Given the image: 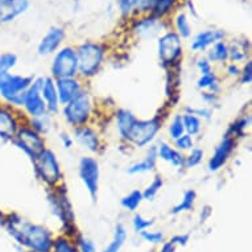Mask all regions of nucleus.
Returning <instances> with one entry per match:
<instances>
[{"instance_id":"nucleus-1","label":"nucleus","mask_w":252,"mask_h":252,"mask_svg":"<svg viewBox=\"0 0 252 252\" xmlns=\"http://www.w3.org/2000/svg\"><path fill=\"white\" fill-rule=\"evenodd\" d=\"M4 224L9 235L20 244L33 252H50L53 246V232L41 224L25 222L17 215H8Z\"/></svg>"},{"instance_id":"nucleus-2","label":"nucleus","mask_w":252,"mask_h":252,"mask_svg":"<svg viewBox=\"0 0 252 252\" xmlns=\"http://www.w3.org/2000/svg\"><path fill=\"white\" fill-rule=\"evenodd\" d=\"M78 60V77L93 78L98 74L104 58V48L98 42L86 41L75 49Z\"/></svg>"},{"instance_id":"nucleus-3","label":"nucleus","mask_w":252,"mask_h":252,"mask_svg":"<svg viewBox=\"0 0 252 252\" xmlns=\"http://www.w3.org/2000/svg\"><path fill=\"white\" fill-rule=\"evenodd\" d=\"M34 75L8 74L0 75V96L12 107H23L25 91L32 85Z\"/></svg>"},{"instance_id":"nucleus-4","label":"nucleus","mask_w":252,"mask_h":252,"mask_svg":"<svg viewBox=\"0 0 252 252\" xmlns=\"http://www.w3.org/2000/svg\"><path fill=\"white\" fill-rule=\"evenodd\" d=\"M161 119L158 116H153L151 119H135L123 140L128 144L143 148L147 147L156 139L157 133L161 129Z\"/></svg>"},{"instance_id":"nucleus-5","label":"nucleus","mask_w":252,"mask_h":252,"mask_svg":"<svg viewBox=\"0 0 252 252\" xmlns=\"http://www.w3.org/2000/svg\"><path fill=\"white\" fill-rule=\"evenodd\" d=\"M62 114L66 123L70 124L74 128L89 124L93 115V98L90 93L86 90L79 93L74 99L63 106Z\"/></svg>"},{"instance_id":"nucleus-6","label":"nucleus","mask_w":252,"mask_h":252,"mask_svg":"<svg viewBox=\"0 0 252 252\" xmlns=\"http://www.w3.org/2000/svg\"><path fill=\"white\" fill-rule=\"evenodd\" d=\"M33 165L37 177L42 182H45L50 189L62 185L61 166H60V162H58L56 153L52 149H44L36 157V160L33 161Z\"/></svg>"},{"instance_id":"nucleus-7","label":"nucleus","mask_w":252,"mask_h":252,"mask_svg":"<svg viewBox=\"0 0 252 252\" xmlns=\"http://www.w3.org/2000/svg\"><path fill=\"white\" fill-rule=\"evenodd\" d=\"M50 74L53 79L78 77V60L74 48L63 46L56 52L50 66Z\"/></svg>"},{"instance_id":"nucleus-8","label":"nucleus","mask_w":252,"mask_h":252,"mask_svg":"<svg viewBox=\"0 0 252 252\" xmlns=\"http://www.w3.org/2000/svg\"><path fill=\"white\" fill-rule=\"evenodd\" d=\"M61 185L57 188H52V191L48 193V201L53 214L61 220L65 228H66V235H70V230L74 231V214L71 210L70 202L67 201L65 191L61 190Z\"/></svg>"},{"instance_id":"nucleus-9","label":"nucleus","mask_w":252,"mask_h":252,"mask_svg":"<svg viewBox=\"0 0 252 252\" xmlns=\"http://www.w3.org/2000/svg\"><path fill=\"white\" fill-rule=\"evenodd\" d=\"M158 57L164 67L172 69L182 57L181 37L176 32H166L158 38Z\"/></svg>"},{"instance_id":"nucleus-10","label":"nucleus","mask_w":252,"mask_h":252,"mask_svg":"<svg viewBox=\"0 0 252 252\" xmlns=\"http://www.w3.org/2000/svg\"><path fill=\"white\" fill-rule=\"evenodd\" d=\"M13 143L27 155V156L34 161L36 157L46 148L44 136L38 135L36 131L31 128L29 126H20L16 136L13 139Z\"/></svg>"},{"instance_id":"nucleus-11","label":"nucleus","mask_w":252,"mask_h":252,"mask_svg":"<svg viewBox=\"0 0 252 252\" xmlns=\"http://www.w3.org/2000/svg\"><path fill=\"white\" fill-rule=\"evenodd\" d=\"M78 174L81 181L89 191L91 199L96 201L98 197V189H99V177H100V169L99 164L94 157L91 156H83L79 160L78 164Z\"/></svg>"},{"instance_id":"nucleus-12","label":"nucleus","mask_w":252,"mask_h":252,"mask_svg":"<svg viewBox=\"0 0 252 252\" xmlns=\"http://www.w3.org/2000/svg\"><path fill=\"white\" fill-rule=\"evenodd\" d=\"M44 77H37L33 79L32 85L25 91L24 100H23V107H24L27 115L32 118H38L48 114L46 111V104L41 96V85Z\"/></svg>"},{"instance_id":"nucleus-13","label":"nucleus","mask_w":252,"mask_h":252,"mask_svg":"<svg viewBox=\"0 0 252 252\" xmlns=\"http://www.w3.org/2000/svg\"><path fill=\"white\" fill-rule=\"evenodd\" d=\"M235 139L226 133L223 139L220 140V143L215 147L214 153L211 155L210 160L207 162V168H209L210 172H217L227 162V160L231 156L232 151L235 148Z\"/></svg>"},{"instance_id":"nucleus-14","label":"nucleus","mask_w":252,"mask_h":252,"mask_svg":"<svg viewBox=\"0 0 252 252\" xmlns=\"http://www.w3.org/2000/svg\"><path fill=\"white\" fill-rule=\"evenodd\" d=\"M56 81V89H57V95L60 106H65L70 100H73L79 93L85 90L82 81L79 77H71V78H61L54 79Z\"/></svg>"},{"instance_id":"nucleus-15","label":"nucleus","mask_w":252,"mask_h":252,"mask_svg":"<svg viewBox=\"0 0 252 252\" xmlns=\"http://www.w3.org/2000/svg\"><path fill=\"white\" fill-rule=\"evenodd\" d=\"M73 136L78 144H81L85 149H87L91 153H99L102 149V137L99 132L91 126H81L77 127L73 131Z\"/></svg>"},{"instance_id":"nucleus-16","label":"nucleus","mask_w":252,"mask_h":252,"mask_svg":"<svg viewBox=\"0 0 252 252\" xmlns=\"http://www.w3.org/2000/svg\"><path fill=\"white\" fill-rule=\"evenodd\" d=\"M65 37H66V33L63 29L60 28V27H52L38 44V54L40 56H49V54L56 53L60 49Z\"/></svg>"},{"instance_id":"nucleus-17","label":"nucleus","mask_w":252,"mask_h":252,"mask_svg":"<svg viewBox=\"0 0 252 252\" xmlns=\"http://www.w3.org/2000/svg\"><path fill=\"white\" fill-rule=\"evenodd\" d=\"M28 8V0H0V24L11 23Z\"/></svg>"},{"instance_id":"nucleus-18","label":"nucleus","mask_w":252,"mask_h":252,"mask_svg":"<svg viewBox=\"0 0 252 252\" xmlns=\"http://www.w3.org/2000/svg\"><path fill=\"white\" fill-rule=\"evenodd\" d=\"M20 128L16 115L8 107L0 106V137L4 140H12Z\"/></svg>"},{"instance_id":"nucleus-19","label":"nucleus","mask_w":252,"mask_h":252,"mask_svg":"<svg viewBox=\"0 0 252 252\" xmlns=\"http://www.w3.org/2000/svg\"><path fill=\"white\" fill-rule=\"evenodd\" d=\"M41 96L46 104V111L49 115H56L60 111L56 81L52 77H44L41 85Z\"/></svg>"},{"instance_id":"nucleus-20","label":"nucleus","mask_w":252,"mask_h":252,"mask_svg":"<svg viewBox=\"0 0 252 252\" xmlns=\"http://www.w3.org/2000/svg\"><path fill=\"white\" fill-rule=\"evenodd\" d=\"M157 149V157L162 160V161L168 162L174 168H184L185 164V156L184 153L177 151V149L168 144L166 141H160L156 145Z\"/></svg>"},{"instance_id":"nucleus-21","label":"nucleus","mask_w":252,"mask_h":252,"mask_svg":"<svg viewBox=\"0 0 252 252\" xmlns=\"http://www.w3.org/2000/svg\"><path fill=\"white\" fill-rule=\"evenodd\" d=\"M224 38V32L220 29H207L198 33L191 42V49L194 52L207 49L209 46H213L215 42L222 41Z\"/></svg>"},{"instance_id":"nucleus-22","label":"nucleus","mask_w":252,"mask_h":252,"mask_svg":"<svg viewBox=\"0 0 252 252\" xmlns=\"http://www.w3.org/2000/svg\"><path fill=\"white\" fill-rule=\"evenodd\" d=\"M157 160V149L156 145H151L147 152V156L141 160V161H137L135 164H132L131 166H128L127 169V173L128 174H140V173H147V172H151L156 168Z\"/></svg>"},{"instance_id":"nucleus-23","label":"nucleus","mask_w":252,"mask_h":252,"mask_svg":"<svg viewBox=\"0 0 252 252\" xmlns=\"http://www.w3.org/2000/svg\"><path fill=\"white\" fill-rule=\"evenodd\" d=\"M250 56V44L247 40H235L228 45V60L232 63L246 61Z\"/></svg>"},{"instance_id":"nucleus-24","label":"nucleus","mask_w":252,"mask_h":252,"mask_svg":"<svg viewBox=\"0 0 252 252\" xmlns=\"http://www.w3.org/2000/svg\"><path fill=\"white\" fill-rule=\"evenodd\" d=\"M158 29H160V19L151 15L137 21L133 31H136L137 33L144 37H152L153 34L158 32Z\"/></svg>"},{"instance_id":"nucleus-25","label":"nucleus","mask_w":252,"mask_h":252,"mask_svg":"<svg viewBox=\"0 0 252 252\" xmlns=\"http://www.w3.org/2000/svg\"><path fill=\"white\" fill-rule=\"evenodd\" d=\"M207 61L213 63H223L228 61V45L222 40V41L215 42L211 46V49L207 52Z\"/></svg>"},{"instance_id":"nucleus-26","label":"nucleus","mask_w":252,"mask_h":252,"mask_svg":"<svg viewBox=\"0 0 252 252\" xmlns=\"http://www.w3.org/2000/svg\"><path fill=\"white\" fill-rule=\"evenodd\" d=\"M197 87L199 90L211 91V93H215V94H218L219 90H220L219 79L214 71L199 75V78L197 79Z\"/></svg>"},{"instance_id":"nucleus-27","label":"nucleus","mask_w":252,"mask_h":252,"mask_svg":"<svg viewBox=\"0 0 252 252\" xmlns=\"http://www.w3.org/2000/svg\"><path fill=\"white\" fill-rule=\"evenodd\" d=\"M127 240V231L123 224H118L114 232V238L102 252H119Z\"/></svg>"},{"instance_id":"nucleus-28","label":"nucleus","mask_w":252,"mask_h":252,"mask_svg":"<svg viewBox=\"0 0 252 252\" xmlns=\"http://www.w3.org/2000/svg\"><path fill=\"white\" fill-rule=\"evenodd\" d=\"M28 126L33 131H36L38 135L44 136V135L49 132L52 126H53V123H52V115L45 114V115L38 116V118H32V119L29 120Z\"/></svg>"},{"instance_id":"nucleus-29","label":"nucleus","mask_w":252,"mask_h":252,"mask_svg":"<svg viewBox=\"0 0 252 252\" xmlns=\"http://www.w3.org/2000/svg\"><path fill=\"white\" fill-rule=\"evenodd\" d=\"M143 201H144L143 193L140 190H132L127 195H124L122 201H120V205L127 211H132L133 213V211H136L139 209Z\"/></svg>"},{"instance_id":"nucleus-30","label":"nucleus","mask_w":252,"mask_h":252,"mask_svg":"<svg viewBox=\"0 0 252 252\" xmlns=\"http://www.w3.org/2000/svg\"><path fill=\"white\" fill-rule=\"evenodd\" d=\"M195 198H197V193L194 190H191V189L186 190L181 201L172 209V214H180V213H184V211L191 210L193 206H194Z\"/></svg>"},{"instance_id":"nucleus-31","label":"nucleus","mask_w":252,"mask_h":252,"mask_svg":"<svg viewBox=\"0 0 252 252\" xmlns=\"http://www.w3.org/2000/svg\"><path fill=\"white\" fill-rule=\"evenodd\" d=\"M182 123H184V128H185V133L190 135L191 137L197 136L201 132L202 128V123L201 119H198L197 116L190 115V114H184L182 115Z\"/></svg>"},{"instance_id":"nucleus-32","label":"nucleus","mask_w":252,"mask_h":252,"mask_svg":"<svg viewBox=\"0 0 252 252\" xmlns=\"http://www.w3.org/2000/svg\"><path fill=\"white\" fill-rule=\"evenodd\" d=\"M50 252H79L77 244L73 243L69 236L62 235L58 238H54L52 251Z\"/></svg>"},{"instance_id":"nucleus-33","label":"nucleus","mask_w":252,"mask_h":252,"mask_svg":"<svg viewBox=\"0 0 252 252\" xmlns=\"http://www.w3.org/2000/svg\"><path fill=\"white\" fill-rule=\"evenodd\" d=\"M162 185H164V180H162L160 174H156L155 178L152 180V182L145 188V190L141 191L143 193V198L145 201H153V199L156 198V195L158 194V191L162 188Z\"/></svg>"},{"instance_id":"nucleus-34","label":"nucleus","mask_w":252,"mask_h":252,"mask_svg":"<svg viewBox=\"0 0 252 252\" xmlns=\"http://www.w3.org/2000/svg\"><path fill=\"white\" fill-rule=\"evenodd\" d=\"M17 56L15 53L0 54V75L8 74L16 67Z\"/></svg>"},{"instance_id":"nucleus-35","label":"nucleus","mask_w":252,"mask_h":252,"mask_svg":"<svg viewBox=\"0 0 252 252\" xmlns=\"http://www.w3.org/2000/svg\"><path fill=\"white\" fill-rule=\"evenodd\" d=\"M174 24H176V29H177L176 33L181 38H188L191 34V27L185 13H178L176 16Z\"/></svg>"},{"instance_id":"nucleus-36","label":"nucleus","mask_w":252,"mask_h":252,"mask_svg":"<svg viewBox=\"0 0 252 252\" xmlns=\"http://www.w3.org/2000/svg\"><path fill=\"white\" fill-rule=\"evenodd\" d=\"M176 3H177V0H156V5H155L152 15L157 19H161L173 9Z\"/></svg>"},{"instance_id":"nucleus-37","label":"nucleus","mask_w":252,"mask_h":252,"mask_svg":"<svg viewBox=\"0 0 252 252\" xmlns=\"http://www.w3.org/2000/svg\"><path fill=\"white\" fill-rule=\"evenodd\" d=\"M203 149L198 148V147H194L193 149L189 151V155L185 156V164H184V168L186 169H190V168H194V166L199 165L203 160Z\"/></svg>"},{"instance_id":"nucleus-38","label":"nucleus","mask_w":252,"mask_h":252,"mask_svg":"<svg viewBox=\"0 0 252 252\" xmlns=\"http://www.w3.org/2000/svg\"><path fill=\"white\" fill-rule=\"evenodd\" d=\"M156 0H132L133 12L139 15H152Z\"/></svg>"},{"instance_id":"nucleus-39","label":"nucleus","mask_w":252,"mask_h":252,"mask_svg":"<svg viewBox=\"0 0 252 252\" xmlns=\"http://www.w3.org/2000/svg\"><path fill=\"white\" fill-rule=\"evenodd\" d=\"M168 132H169V137L172 140H176V139H178V137L185 133L184 123H182V115H176L172 119L169 124V128H168Z\"/></svg>"},{"instance_id":"nucleus-40","label":"nucleus","mask_w":252,"mask_h":252,"mask_svg":"<svg viewBox=\"0 0 252 252\" xmlns=\"http://www.w3.org/2000/svg\"><path fill=\"white\" fill-rule=\"evenodd\" d=\"M153 223H155V222H153V219H147L140 214L133 215L132 226H133V230H135L137 234H140V232L145 231V230H149V227H152Z\"/></svg>"},{"instance_id":"nucleus-41","label":"nucleus","mask_w":252,"mask_h":252,"mask_svg":"<svg viewBox=\"0 0 252 252\" xmlns=\"http://www.w3.org/2000/svg\"><path fill=\"white\" fill-rule=\"evenodd\" d=\"M174 148L180 151V152H186V151H190V149L194 148V140L190 135L188 133H184L182 136H180L178 139L173 140Z\"/></svg>"},{"instance_id":"nucleus-42","label":"nucleus","mask_w":252,"mask_h":252,"mask_svg":"<svg viewBox=\"0 0 252 252\" xmlns=\"http://www.w3.org/2000/svg\"><path fill=\"white\" fill-rule=\"evenodd\" d=\"M140 235L143 240L152 244H160L165 239V235L161 231H149V230H145V231L140 232Z\"/></svg>"},{"instance_id":"nucleus-43","label":"nucleus","mask_w":252,"mask_h":252,"mask_svg":"<svg viewBox=\"0 0 252 252\" xmlns=\"http://www.w3.org/2000/svg\"><path fill=\"white\" fill-rule=\"evenodd\" d=\"M77 247H78L79 252H96L95 244L93 243L90 239H86V238H83L82 235H77Z\"/></svg>"},{"instance_id":"nucleus-44","label":"nucleus","mask_w":252,"mask_h":252,"mask_svg":"<svg viewBox=\"0 0 252 252\" xmlns=\"http://www.w3.org/2000/svg\"><path fill=\"white\" fill-rule=\"evenodd\" d=\"M240 83H243V85H248V83H251L252 81V63L251 61H247L244 63V66L240 69Z\"/></svg>"},{"instance_id":"nucleus-45","label":"nucleus","mask_w":252,"mask_h":252,"mask_svg":"<svg viewBox=\"0 0 252 252\" xmlns=\"http://www.w3.org/2000/svg\"><path fill=\"white\" fill-rule=\"evenodd\" d=\"M186 114H190V115L197 116L198 119H210L211 118V111L209 108H186Z\"/></svg>"},{"instance_id":"nucleus-46","label":"nucleus","mask_w":252,"mask_h":252,"mask_svg":"<svg viewBox=\"0 0 252 252\" xmlns=\"http://www.w3.org/2000/svg\"><path fill=\"white\" fill-rule=\"evenodd\" d=\"M197 69L199 70L201 75L207 74V73H211V71H213V66H211V63L207 61V58H203V57L197 60Z\"/></svg>"},{"instance_id":"nucleus-47","label":"nucleus","mask_w":252,"mask_h":252,"mask_svg":"<svg viewBox=\"0 0 252 252\" xmlns=\"http://www.w3.org/2000/svg\"><path fill=\"white\" fill-rule=\"evenodd\" d=\"M119 9L123 16H128L133 12L132 0H119Z\"/></svg>"},{"instance_id":"nucleus-48","label":"nucleus","mask_w":252,"mask_h":252,"mask_svg":"<svg viewBox=\"0 0 252 252\" xmlns=\"http://www.w3.org/2000/svg\"><path fill=\"white\" fill-rule=\"evenodd\" d=\"M201 98L206 104L209 106H213V104H217L219 100L218 94H215V93H211V91H203L202 94H201Z\"/></svg>"},{"instance_id":"nucleus-49","label":"nucleus","mask_w":252,"mask_h":252,"mask_svg":"<svg viewBox=\"0 0 252 252\" xmlns=\"http://www.w3.org/2000/svg\"><path fill=\"white\" fill-rule=\"evenodd\" d=\"M226 73H227L230 77L232 78H239L240 74V67L238 66V63H228L227 67H226Z\"/></svg>"},{"instance_id":"nucleus-50","label":"nucleus","mask_w":252,"mask_h":252,"mask_svg":"<svg viewBox=\"0 0 252 252\" xmlns=\"http://www.w3.org/2000/svg\"><path fill=\"white\" fill-rule=\"evenodd\" d=\"M176 246H186L189 242V234H182V235H176L172 238Z\"/></svg>"},{"instance_id":"nucleus-51","label":"nucleus","mask_w":252,"mask_h":252,"mask_svg":"<svg viewBox=\"0 0 252 252\" xmlns=\"http://www.w3.org/2000/svg\"><path fill=\"white\" fill-rule=\"evenodd\" d=\"M60 139H61L62 145H63L65 148H71V147H73V137L69 136L66 132L60 133Z\"/></svg>"},{"instance_id":"nucleus-52","label":"nucleus","mask_w":252,"mask_h":252,"mask_svg":"<svg viewBox=\"0 0 252 252\" xmlns=\"http://www.w3.org/2000/svg\"><path fill=\"white\" fill-rule=\"evenodd\" d=\"M176 244H174V242L172 239L169 240V242H165V243L162 244L161 250L158 252H176Z\"/></svg>"},{"instance_id":"nucleus-53","label":"nucleus","mask_w":252,"mask_h":252,"mask_svg":"<svg viewBox=\"0 0 252 252\" xmlns=\"http://www.w3.org/2000/svg\"><path fill=\"white\" fill-rule=\"evenodd\" d=\"M4 215L0 213V223H4Z\"/></svg>"},{"instance_id":"nucleus-54","label":"nucleus","mask_w":252,"mask_h":252,"mask_svg":"<svg viewBox=\"0 0 252 252\" xmlns=\"http://www.w3.org/2000/svg\"><path fill=\"white\" fill-rule=\"evenodd\" d=\"M25 252H33V251H29V250H28V251H25Z\"/></svg>"}]
</instances>
